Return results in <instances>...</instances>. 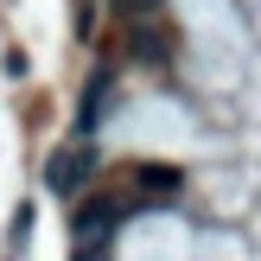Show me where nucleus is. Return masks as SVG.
<instances>
[{
  "label": "nucleus",
  "mask_w": 261,
  "mask_h": 261,
  "mask_svg": "<svg viewBox=\"0 0 261 261\" xmlns=\"http://www.w3.org/2000/svg\"><path fill=\"white\" fill-rule=\"evenodd\" d=\"M89 178V153H76V147H64V153H51V166H45V185L58 191V198H70L76 185Z\"/></svg>",
  "instance_id": "obj_1"
},
{
  "label": "nucleus",
  "mask_w": 261,
  "mask_h": 261,
  "mask_svg": "<svg viewBox=\"0 0 261 261\" xmlns=\"http://www.w3.org/2000/svg\"><path fill=\"white\" fill-rule=\"evenodd\" d=\"M102 96H109V70H96V76H89V89H83V115H76V127H83V134L102 121Z\"/></svg>",
  "instance_id": "obj_2"
},
{
  "label": "nucleus",
  "mask_w": 261,
  "mask_h": 261,
  "mask_svg": "<svg viewBox=\"0 0 261 261\" xmlns=\"http://www.w3.org/2000/svg\"><path fill=\"white\" fill-rule=\"evenodd\" d=\"M115 7H121V13H134V19H140V13H153L160 0H115Z\"/></svg>",
  "instance_id": "obj_3"
}]
</instances>
